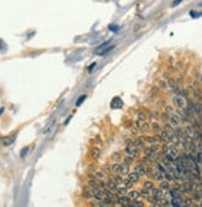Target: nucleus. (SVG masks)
I'll use <instances>...</instances> for the list:
<instances>
[{
    "mask_svg": "<svg viewBox=\"0 0 202 207\" xmlns=\"http://www.w3.org/2000/svg\"><path fill=\"white\" fill-rule=\"evenodd\" d=\"M159 187H160L161 190H164V191H169V190L171 189V186H170V181H167L166 179H164L163 181H160Z\"/></svg>",
    "mask_w": 202,
    "mask_h": 207,
    "instance_id": "18",
    "label": "nucleus"
},
{
    "mask_svg": "<svg viewBox=\"0 0 202 207\" xmlns=\"http://www.w3.org/2000/svg\"><path fill=\"white\" fill-rule=\"evenodd\" d=\"M174 126H172V124L170 123V122H165L164 124H163V130H165V132H167V133H170V134H172L174 133Z\"/></svg>",
    "mask_w": 202,
    "mask_h": 207,
    "instance_id": "23",
    "label": "nucleus"
},
{
    "mask_svg": "<svg viewBox=\"0 0 202 207\" xmlns=\"http://www.w3.org/2000/svg\"><path fill=\"white\" fill-rule=\"evenodd\" d=\"M122 107H123L122 99H120L119 97H114L112 99V102H111V108L112 109H119V108H122Z\"/></svg>",
    "mask_w": 202,
    "mask_h": 207,
    "instance_id": "10",
    "label": "nucleus"
},
{
    "mask_svg": "<svg viewBox=\"0 0 202 207\" xmlns=\"http://www.w3.org/2000/svg\"><path fill=\"white\" fill-rule=\"evenodd\" d=\"M111 158H112V160H113V161H118V163H119L120 160H123V155L117 151V153H113V154H112V156H111Z\"/></svg>",
    "mask_w": 202,
    "mask_h": 207,
    "instance_id": "28",
    "label": "nucleus"
},
{
    "mask_svg": "<svg viewBox=\"0 0 202 207\" xmlns=\"http://www.w3.org/2000/svg\"><path fill=\"white\" fill-rule=\"evenodd\" d=\"M157 106H159V107H164V108H165L166 102H165L164 99H159V100H157Z\"/></svg>",
    "mask_w": 202,
    "mask_h": 207,
    "instance_id": "40",
    "label": "nucleus"
},
{
    "mask_svg": "<svg viewBox=\"0 0 202 207\" xmlns=\"http://www.w3.org/2000/svg\"><path fill=\"white\" fill-rule=\"evenodd\" d=\"M144 187L151 191V190H153V189L155 187V185H154V182H153V181H150V180H146L145 182H144Z\"/></svg>",
    "mask_w": 202,
    "mask_h": 207,
    "instance_id": "32",
    "label": "nucleus"
},
{
    "mask_svg": "<svg viewBox=\"0 0 202 207\" xmlns=\"http://www.w3.org/2000/svg\"><path fill=\"white\" fill-rule=\"evenodd\" d=\"M190 15H191L192 18H198V15H200V14H198V12H195V11H191V12H190Z\"/></svg>",
    "mask_w": 202,
    "mask_h": 207,
    "instance_id": "42",
    "label": "nucleus"
},
{
    "mask_svg": "<svg viewBox=\"0 0 202 207\" xmlns=\"http://www.w3.org/2000/svg\"><path fill=\"white\" fill-rule=\"evenodd\" d=\"M53 126H55V122H51L50 124H47V125H46V128H45L44 133H45V134H50V133H52V130H53Z\"/></svg>",
    "mask_w": 202,
    "mask_h": 207,
    "instance_id": "29",
    "label": "nucleus"
},
{
    "mask_svg": "<svg viewBox=\"0 0 202 207\" xmlns=\"http://www.w3.org/2000/svg\"><path fill=\"white\" fill-rule=\"evenodd\" d=\"M91 156H92L93 159L97 160V159L101 156V149L97 148V146H93V148L91 149Z\"/></svg>",
    "mask_w": 202,
    "mask_h": 207,
    "instance_id": "20",
    "label": "nucleus"
},
{
    "mask_svg": "<svg viewBox=\"0 0 202 207\" xmlns=\"http://www.w3.org/2000/svg\"><path fill=\"white\" fill-rule=\"evenodd\" d=\"M128 192H129V189L127 187V186H118V190H117V193L119 196H125V195H128Z\"/></svg>",
    "mask_w": 202,
    "mask_h": 207,
    "instance_id": "22",
    "label": "nucleus"
},
{
    "mask_svg": "<svg viewBox=\"0 0 202 207\" xmlns=\"http://www.w3.org/2000/svg\"><path fill=\"white\" fill-rule=\"evenodd\" d=\"M134 144H135V146H137L140 151H143L144 148H145V140H144L143 136H137L135 139H134Z\"/></svg>",
    "mask_w": 202,
    "mask_h": 207,
    "instance_id": "11",
    "label": "nucleus"
},
{
    "mask_svg": "<svg viewBox=\"0 0 202 207\" xmlns=\"http://www.w3.org/2000/svg\"><path fill=\"white\" fill-rule=\"evenodd\" d=\"M113 47H114V46L112 45V42H111V41H107V42L102 44L99 47H97V48H96V55H98V56H101V55H105L107 52H109V51H111Z\"/></svg>",
    "mask_w": 202,
    "mask_h": 207,
    "instance_id": "3",
    "label": "nucleus"
},
{
    "mask_svg": "<svg viewBox=\"0 0 202 207\" xmlns=\"http://www.w3.org/2000/svg\"><path fill=\"white\" fill-rule=\"evenodd\" d=\"M147 118H149V115H147V112L146 110L138 112V115H137V120L138 122H145V120H147Z\"/></svg>",
    "mask_w": 202,
    "mask_h": 207,
    "instance_id": "16",
    "label": "nucleus"
},
{
    "mask_svg": "<svg viewBox=\"0 0 202 207\" xmlns=\"http://www.w3.org/2000/svg\"><path fill=\"white\" fill-rule=\"evenodd\" d=\"M174 112H175V109H174L172 106H167V104L165 106V113H167V114L170 115V114H172Z\"/></svg>",
    "mask_w": 202,
    "mask_h": 207,
    "instance_id": "37",
    "label": "nucleus"
},
{
    "mask_svg": "<svg viewBox=\"0 0 202 207\" xmlns=\"http://www.w3.org/2000/svg\"><path fill=\"white\" fill-rule=\"evenodd\" d=\"M101 170H102L103 172H105L107 175L111 174V164H103V165L101 166Z\"/></svg>",
    "mask_w": 202,
    "mask_h": 207,
    "instance_id": "31",
    "label": "nucleus"
},
{
    "mask_svg": "<svg viewBox=\"0 0 202 207\" xmlns=\"http://www.w3.org/2000/svg\"><path fill=\"white\" fill-rule=\"evenodd\" d=\"M3 113V109H0V114H2Z\"/></svg>",
    "mask_w": 202,
    "mask_h": 207,
    "instance_id": "45",
    "label": "nucleus"
},
{
    "mask_svg": "<svg viewBox=\"0 0 202 207\" xmlns=\"http://www.w3.org/2000/svg\"><path fill=\"white\" fill-rule=\"evenodd\" d=\"M28 151H29V148H24V149L21 150V153H20V156H21V158L26 156V154H28Z\"/></svg>",
    "mask_w": 202,
    "mask_h": 207,
    "instance_id": "39",
    "label": "nucleus"
},
{
    "mask_svg": "<svg viewBox=\"0 0 202 207\" xmlns=\"http://www.w3.org/2000/svg\"><path fill=\"white\" fill-rule=\"evenodd\" d=\"M122 185H124V186H127L128 189H131L133 187V182H131V180L128 177V176H124V180H123V184Z\"/></svg>",
    "mask_w": 202,
    "mask_h": 207,
    "instance_id": "30",
    "label": "nucleus"
},
{
    "mask_svg": "<svg viewBox=\"0 0 202 207\" xmlns=\"http://www.w3.org/2000/svg\"><path fill=\"white\" fill-rule=\"evenodd\" d=\"M96 66H97V63H96V62H94V63H92V64H91V66L88 67V71L91 72V71H92V70H93L94 67H96Z\"/></svg>",
    "mask_w": 202,
    "mask_h": 207,
    "instance_id": "43",
    "label": "nucleus"
},
{
    "mask_svg": "<svg viewBox=\"0 0 202 207\" xmlns=\"http://www.w3.org/2000/svg\"><path fill=\"white\" fill-rule=\"evenodd\" d=\"M92 175H93V179L99 180V181H105L107 176H108L105 172H103L102 170H101V171H94V172H92Z\"/></svg>",
    "mask_w": 202,
    "mask_h": 207,
    "instance_id": "14",
    "label": "nucleus"
},
{
    "mask_svg": "<svg viewBox=\"0 0 202 207\" xmlns=\"http://www.w3.org/2000/svg\"><path fill=\"white\" fill-rule=\"evenodd\" d=\"M135 171H137L140 176H146V174H147V165H144L143 163L135 165Z\"/></svg>",
    "mask_w": 202,
    "mask_h": 207,
    "instance_id": "6",
    "label": "nucleus"
},
{
    "mask_svg": "<svg viewBox=\"0 0 202 207\" xmlns=\"http://www.w3.org/2000/svg\"><path fill=\"white\" fill-rule=\"evenodd\" d=\"M131 202V199L128 197V195L125 196H119L118 199V206H124V207H129Z\"/></svg>",
    "mask_w": 202,
    "mask_h": 207,
    "instance_id": "9",
    "label": "nucleus"
},
{
    "mask_svg": "<svg viewBox=\"0 0 202 207\" xmlns=\"http://www.w3.org/2000/svg\"><path fill=\"white\" fill-rule=\"evenodd\" d=\"M159 120H161V122H169V114L167 113H160V117H159Z\"/></svg>",
    "mask_w": 202,
    "mask_h": 207,
    "instance_id": "35",
    "label": "nucleus"
},
{
    "mask_svg": "<svg viewBox=\"0 0 202 207\" xmlns=\"http://www.w3.org/2000/svg\"><path fill=\"white\" fill-rule=\"evenodd\" d=\"M15 139H16V133H14V134H10L9 136H5V138H3L2 139V143L5 145V146H9V145H11L12 143L15 141Z\"/></svg>",
    "mask_w": 202,
    "mask_h": 207,
    "instance_id": "8",
    "label": "nucleus"
},
{
    "mask_svg": "<svg viewBox=\"0 0 202 207\" xmlns=\"http://www.w3.org/2000/svg\"><path fill=\"white\" fill-rule=\"evenodd\" d=\"M151 195H154L157 199H163L164 197V190H161L160 187H154L151 190Z\"/></svg>",
    "mask_w": 202,
    "mask_h": 207,
    "instance_id": "17",
    "label": "nucleus"
},
{
    "mask_svg": "<svg viewBox=\"0 0 202 207\" xmlns=\"http://www.w3.org/2000/svg\"><path fill=\"white\" fill-rule=\"evenodd\" d=\"M96 169H97L96 165H94V164H89V166H88V172H94V171H96Z\"/></svg>",
    "mask_w": 202,
    "mask_h": 207,
    "instance_id": "38",
    "label": "nucleus"
},
{
    "mask_svg": "<svg viewBox=\"0 0 202 207\" xmlns=\"http://www.w3.org/2000/svg\"><path fill=\"white\" fill-rule=\"evenodd\" d=\"M86 98H87V96H86V94H82V96H81V97L77 99V102H76V106H77V107H79V106L82 104V103L86 100Z\"/></svg>",
    "mask_w": 202,
    "mask_h": 207,
    "instance_id": "36",
    "label": "nucleus"
},
{
    "mask_svg": "<svg viewBox=\"0 0 202 207\" xmlns=\"http://www.w3.org/2000/svg\"><path fill=\"white\" fill-rule=\"evenodd\" d=\"M123 161L124 163H127L128 165H131V164H134L135 163V158H133V156H130V155H125V156H123Z\"/></svg>",
    "mask_w": 202,
    "mask_h": 207,
    "instance_id": "27",
    "label": "nucleus"
},
{
    "mask_svg": "<svg viewBox=\"0 0 202 207\" xmlns=\"http://www.w3.org/2000/svg\"><path fill=\"white\" fill-rule=\"evenodd\" d=\"M109 30H111V31H118L119 28L115 26V25H109Z\"/></svg>",
    "mask_w": 202,
    "mask_h": 207,
    "instance_id": "41",
    "label": "nucleus"
},
{
    "mask_svg": "<svg viewBox=\"0 0 202 207\" xmlns=\"http://www.w3.org/2000/svg\"><path fill=\"white\" fill-rule=\"evenodd\" d=\"M171 97H172V103H174V106L176 107L177 109H185V108H186V100H185V97L179 96V94H174V96H171Z\"/></svg>",
    "mask_w": 202,
    "mask_h": 207,
    "instance_id": "2",
    "label": "nucleus"
},
{
    "mask_svg": "<svg viewBox=\"0 0 202 207\" xmlns=\"http://www.w3.org/2000/svg\"><path fill=\"white\" fill-rule=\"evenodd\" d=\"M129 166L130 165H128L127 163H120V170H119V174H122L123 176H128V174L130 172V169H129Z\"/></svg>",
    "mask_w": 202,
    "mask_h": 207,
    "instance_id": "13",
    "label": "nucleus"
},
{
    "mask_svg": "<svg viewBox=\"0 0 202 207\" xmlns=\"http://www.w3.org/2000/svg\"><path fill=\"white\" fill-rule=\"evenodd\" d=\"M128 177L131 180V182H133V184H137V182H139V180H140V177H141V176H140L135 170H134V171H131V172H129V174H128Z\"/></svg>",
    "mask_w": 202,
    "mask_h": 207,
    "instance_id": "15",
    "label": "nucleus"
},
{
    "mask_svg": "<svg viewBox=\"0 0 202 207\" xmlns=\"http://www.w3.org/2000/svg\"><path fill=\"white\" fill-rule=\"evenodd\" d=\"M181 3V0H175V2L172 3V6H176V5H179Z\"/></svg>",
    "mask_w": 202,
    "mask_h": 207,
    "instance_id": "44",
    "label": "nucleus"
},
{
    "mask_svg": "<svg viewBox=\"0 0 202 207\" xmlns=\"http://www.w3.org/2000/svg\"><path fill=\"white\" fill-rule=\"evenodd\" d=\"M128 197L131 199V200H138V199H141L140 197V192L137 191V190H130L128 192Z\"/></svg>",
    "mask_w": 202,
    "mask_h": 207,
    "instance_id": "21",
    "label": "nucleus"
},
{
    "mask_svg": "<svg viewBox=\"0 0 202 207\" xmlns=\"http://www.w3.org/2000/svg\"><path fill=\"white\" fill-rule=\"evenodd\" d=\"M150 126H151V130L155 134H159V133L163 132V125H161L159 122H156V120H154L153 123H150Z\"/></svg>",
    "mask_w": 202,
    "mask_h": 207,
    "instance_id": "12",
    "label": "nucleus"
},
{
    "mask_svg": "<svg viewBox=\"0 0 202 207\" xmlns=\"http://www.w3.org/2000/svg\"><path fill=\"white\" fill-rule=\"evenodd\" d=\"M104 189H107V190H109V191H112V192H115V193H117L118 184H115L114 181H112V180H108L107 182L104 181Z\"/></svg>",
    "mask_w": 202,
    "mask_h": 207,
    "instance_id": "7",
    "label": "nucleus"
},
{
    "mask_svg": "<svg viewBox=\"0 0 202 207\" xmlns=\"http://www.w3.org/2000/svg\"><path fill=\"white\" fill-rule=\"evenodd\" d=\"M160 89H167L169 88V83H167V81H164V80H161L160 82H159V86H157Z\"/></svg>",
    "mask_w": 202,
    "mask_h": 207,
    "instance_id": "33",
    "label": "nucleus"
},
{
    "mask_svg": "<svg viewBox=\"0 0 202 207\" xmlns=\"http://www.w3.org/2000/svg\"><path fill=\"white\" fill-rule=\"evenodd\" d=\"M124 150H125V154L130 155V156L135 158V159L139 158V155H140V150L135 146V144H134V140H131V139H128L125 141V148H124Z\"/></svg>",
    "mask_w": 202,
    "mask_h": 207,
    "instance_id": "1",
    "label": "nucleus"
},
{
    "mask_svg": "<svg viewBox=\"0 0 202 207\" xmlns=\"http://www.w3.org/2000/svg\"><path fill=\"white\" fill-rule=\"evenodd\" d=\"M82 196H83L86 200H89L91 197H93V191H92V189H91L89 186L84 187V190H83V192H82Z\"/></svg>",
    "mask_w": 202,
    "mask_h": 207,
    "instance_id": "19",
    "label": "nucleus"
},
{
    "mask_svg": "<svg viewBox=\"0 0 202 207\" xmlns=\"http://www.w3.org/2000/svg\"><path fill=\"white\" fill-rule=\"evenodd\" d=\"M147 115H149V118H151L153 120H159L160 113L157 110H150V112H147Z\"/></svg>",
    "mask_w": 202,
    "mask_h": 207,
    "instance_id": "26",
    "label": "nucleus"
},
{
    "mask_svg": "<svg viewBox=\"0 0 202 207\" xmlns=\"http://www.w3.org/2000/svg\"><path fill=\"white\" fill-rule=\"evenodd\" d=\"M169 122L172 124L174 128H177V126H180L182 124L181 123V119H180V115H179L177 112H174L172 114L169 115Z\"/></svg>",
    "mask_w": 202,
    "mask_h": 207,
    "instance_id": "4",
    "label": "nucleus"
},
{
    "mask_svg": "<svg viewBox=\"0 0 202 207\" xmlns=\"http://www.w3.org/2000/svg\"><path fill=\"white\" fill-rule=\"evenodd\" d=\"M144 206H145V203L140 199H138V200H131L129 207H144Z\"/></svg>",
    "mask_w": 202,
    "mask_h": 207,
    "instance_id": "25",
    "label": "nucleus"
},
{
    "mask_svg": "<svg viewBox=\"0 0 202 207\" xmlns=\"http://www.w3.org/2000/svg\"><path fill=\"white\" fill-rule=\"evenodd\" d=\"M139 192H140V197L141 199H145V200H147V199H149V196L151 195V191L147 190V189H145V187H143Z\"/></svg>",
    "mask_w": 202,
    "mask_h": 207,
    "instance_id": "24",
    "label": "nucleus"
},
{
    "mask_svg": "<svg viewBox=\"0 0 202 207\" xmlns=\"http://www.w3.org/2000/svg\"><path fill=\"white\" fill-rule=\"evenodd\" d=\"M109 180L114 181V182L118 184V185H122L123 180H124V176L122 174H119V172H111L109 174Z\"/></svg>",
    "mask_w": 202,
    "mask_h": 207,
    "instance_id": "5",
    "label": "nucleus"
},
{
    "mask_svg": "<svg viewBox=\"0 0 202 207\" xmlns=\"http://www.w3.org/2000/svg\"><path fill=\"white\" fill-rule=\"evenodd\" d=\"M192 92H194V96H195V97H196L197 99H200V98H201L202 93H201L200 88H197V87H192Z\"/></svg>",
    "mask_w": 202,
    "mask_h": 207,
    "instance_id": "34",
    "label": "nucleus"
}]
</instances>
